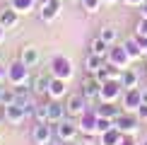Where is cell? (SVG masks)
I'll use <instances>...</instances> for the list:
<instances>
[{
    "mask_svg": "<svg viewBox=\"0 0 147 145\" xmlns=\"http://www.w3.org/2000/svg\"><path fill=\"white\" fill-rule=\"evenodd\" d=\"M0 119H3V116H0Z\"/></svg>",
    "mask_w": 147,
    "mask_h": 145,
    "instance_id": "60d3db41",
    "label": "cell"
},
{
    "mask_svg": "<svg viewBox=\"0 0 147 145\" xmlns=\"http://www.w3.org/2000/svg\"><path fill=\"white\" fill-rule=\"evenodd\" d=\"M44 3H48V0H39V5H44Z\"/></svg>",
    "mask_w": 147,
    "mask_h": 145,
    "instance_id": "f35d334b",
    "label": "cell"
},
{
    "mask_svg": "<svg viewBox=\"0 0 147 145\" xmlns=\"http://www.w3.org/2000/svg\"><path fill=\"white\" fill-rule=\"evenodd\" d=\"M138 126H140V116H138V114L123 111V114H121L118 119H116V128H121V131L125 133V136H130V133L135 131Z\"/></svg>",
    "mask_w": 147,
    "mask_h": 145,
    "instance_id": "30bf717a",
    "label": "cell"
},
{
    "mask_svg": "<svg viewBox=\"0 0 147 145\" xmlns=\"http://www.w3.org/2000/svg\"><path fill=\"white\" fill-rule=\"evenodd\" d=\"M123 46H125V51L130 53V58H133V60H140V58L145 56L142 48H140V44L135 41V36H133V39H125V41H123Z\"/></svg>",
    "mask_w": 147,
    "mask_h": 145,
    "instance_id": "cb8c5ba5",
    "label": "cell"
},
{
    "mask_svg": "<svg viewBox=\"0 0 147 145\" xmlns=\"http://www.w3.org/2000/svg\"><path fill=\"white\" fill-rule=\"evenodd\" d=\"M68 94V80H60V77H53L51 87H48V99H63Z\"/></svg>",
    "mask_w": 147,
    "mask_h": 145,
    "instance_id": "e0dca14e",
    "label": "cell"
},
{
    "mask_svg": "<svg viewBox=\"0 0 147 145\" xmlns=\"http://www.w3.org/2000/svg\"><path fill=\"white\" fill-rule=\"evenodd\" d=\"M96 119H99L96 109H94V111H89V109H87V111L80 116V121H77L80 133H96Z\"/></svg>",
    "mask_w": 147,
    "mask_h": 145,
    "instance_id": "5bb4252c",
    "label": "cell"
},
{
    "mask_svg": "<svg viewBox=\"0 0 147 145\" xmlns=\"http://www.w3.org/2000/svg\"><path fill=\"white\" fill-rule=\"evenodd\" d=\"M20 60L24 65H29V68H34V65H39L41 63V51L36 46L32 44H27V46H22L20 48Z\"/></svg>",
    "mask_w": 147,
    "mask_h": 145,
    "instance_id": "4fadbf2b",
    "label": "cell"
},
{
    "mask_svg": "<svg viewBox=\"0 0 147 145\" xmlns=\"http://www.w3.org/2000/svg\"><path fill=\"white\" fill-rule=\"evenodd\" d=\"M138 145H147V143H138Z\"/></svg>",
    "mask_w": 147,
    "mask_h": 145,
    "instance_id": "ab89813d",
    "label": "cell"
},
{
    "mask_svg": "<svg viewBox=\"0 0 147 145\" xmlns=\"http://www.w3.org/2000/svg\"><path fill=\"white\" fill-rule=\"evenodd\" d=\"M101 5H104V0H82V7L87 12H96Z\"/></svg>",
    "mask_w": 147,
    "mask_h": 145,
    "instance_id": "83f0119b",
    "label": "cell"
},
{
    "mask_svg": "<svg viewBox=\"0 0 147 145\" xmlns=\"http://www.w3.org/2000/svg\"><path fill=\"white\" fill-rule=\"evenodd\" d=\"M104 3H106V5H111V3H116V0H104Z\"/></svg>",
    "mask_w": 147,
    "mask_h": 145,
    "instance_id": "74e56055",
    "label": "cell"
},
{
    "mask_svg": "<svg viewBox=\"0 0 147 145\" xmlns=\"http://www.w3.org/2000/svg\"><path fill=\"white\" fill-rule=\"evenodd\" d=\"M39 7H41L39 20H41V22H53V20L60 15V10H63V3H60V0H48V3L39 5Z\"/></svg>",
    "mask_w": 147,
    "mask_h": 145,
    "instance_id": "8fae6325",
    "label": "cell"
},
{
    "mask_svg": "<svg viewBox=\"0 0 147 145\" xmlns=\"http://www.w3.org/2000/svg\"><path fill=\"white\" fill-rule=\"evenodd\" d=\"M121 89H123L121 80H104V82H101L99 99H101V102H116V99L121 97Z\"/></svg>",
    "mask_w": 147,
    "mask_h": 145,
    "instance_id": "52a82bcc",
    "label": "cell"
},
{
    "mask_svg": "<svg viewBox=\"0 0 147 145\" xmlns=\"http://www.w3.org/2000/svg\"><path fill=\"white\" fill-rule=\"evenodd\" d=\"M96 114H99V116H106V119H113V121H116L123 111H121V106H116L113 102H101V106H96Z\"/></svg>",
    "mask_w": 147,
    "mask_h": 145,
    "instance_id": "ffe728a7",
    "label": "cell"
},
{
    "mask_svg": "<svg viewBox=\"0 0 147 145\" xmlns=\"http://www.w3.org/2000/svg\"><path fill=\"white\" fill-rule=\"evenodd\" d=\"M142 104V87H133L123 92V106L125 111H138V106Z\"/></svg>",
    "mask_w": 147,
    "mask_h": 145,
    "instance_id": "7c38bea8",
    "label": "cell"
},
{
    "mask_svg": "<svg viewBox=\"0 0 147 145\" xmlns=\"http://www.w3.org/2000/svg\"><path fill=\"white\" fill-rule=\"evenodd\" d=\"M142 104H147V89H142Z\"/></svg>",
    "mask_w": 147,
    "mask_h": 145,
    "instance_id": "e575fe53",
    "label": "cell"
},
{
    "mask_svg": "<svg viewBox=\"0 0 147 145\" xmlns=\"http://www.w3.org/2000/svg\"><path fill=\"white\" fill-rule=\"evenodd\" d=\"M5 77H7V68H5V65H3V63H0V82H3V80H5Z\"/></svg>",
    "mask_w": 147,
    "mask_h": 145,
    "instance_id": "1f68e13d",
    "label": "cell"
},
{
    "mask_svg": "<svg viewBox=\"0 0 147 145\" xmlns=\"http://www.w3.org/2000/svg\"><path fill=\"white\" fill-rule=\"evenodd\" d=\"M123 136H125V133L113 126L111 131H106V133H101V136H99V145H121Z\"/></svg>",
    "mask_w": 147,
    "mask_h": 145,
    "instance_id": "ac0fdd59",
    "label": "cell"
},
{
    "mask_svg": "<svg viewBox=\"0 0 147 145\" xmlns=\"http://www.w3.org/2000/svg\"><path fill=\"white\" fill-rule=\"evenodd\" d=\"M99 36H101L104 41H109V44H116V36H118V34H116V29L111 27V24H106V27H101Z\"/></svg>",
    "mask_w": 147,
    "mask_h": 145,
    "instance_id": "4316f807",
    "label": "cell"
},
{
    "mask_svg": "<svg viewBox=\"0 0 147 145\" xmlns=\"http://www.w3.org/2000/svg\"><path fill=\"white\" fill-rule=\"evenodd\" d=\"M48 70H51L53 77H60V80H70V77L75 75V68H72L70 58H65V56H53Z\"/></svg>",
    "mask_w": 147,
    "mask_h": 145,
    "instance_id": "7a4b0ae2",
    "label": "cell"
},
{
    "mask_svg": "<svg viewBox=\"0 0 147 145\" xmlns=\"http://www.w3.org/2000/svg\"><path fill=\"white\" fill-rule=\"evenodd\" d=\"M53 136H56V128H53L48 121H36L34 131H32V140L36 145H51Z\"/></svg>",
    "mask_w": 147,
    "mask_h": 145,
    "instance_id": "3957f363",
    "label": "cell"
},
{
    "mask_svg": "<svg viewBox=\"0 0 147 145\" xmlns=\"http://www.w3.org/2000/svg\"><path fill=\"white\" fill-rule=\"evenodd\" d=\"M113 126H116L113 119H106V116H99V119H96V133H99V136H101V133H106V131H111Z\"/></svg>",
    "mask_w": 147,
    "mask_h": 145,
    "instance_id": "484cf974",
    "label": "cell"
},
{
    "mask_svg": "<svg viewBox=\"0 0 147 145\" xmlns=\"http://www.w3.org/2000/svg\"><path fill=\"white\" fill-rule=\"evenodd\" d=\"M135 114H138V116H140V121H147V104H140Z\"/></svg>",
    "mask_w": 147,
    "mask_h": 145,
    "instance_id": "f546056e",
    "label": "cell"
},
{
    "mask_svg": "<svg viewBox=\"0 0 147 145\" xmlns=\"http://www.w3.org/2000/svg\"><path fill=\"white\" fill-rule=\"evenodd\" d=\"M51 80H53V75H51V70L48 72H36V75L32 77V92L34 94H39V97H48V87H51Z\"/></svg>",
    "mask_w": 147,
    "mask_h": 145,
    "instance_id": "8992f818",
    "label": "cell"
},
{
    "mask_svg": "<svg viewBox=\"0 0 147 145\" xmlns=\"http://www.w3.org/2000/svg\"><path fill=\"white\" fill-rule=\"evenodd\" d=\"M135 34H145L147 36V17H140V22L135 27Z\"/></svg>",
    "mask_w": 147,
    "mask_h": 145,
    "instance_id": "f1b7e54d",
    "label": "cell"
},
{
    "mask_svg": "<svg viewBox=\"0 0 147 145\" xmlns=\"http://www.w3.org/2000/svg\"><path fill=\"white\" fill-rule=\"evenodd\" d=\"M7 82L15 87V85H27L32 82V75H29V65H24L22 60H15V63L7 65Z\"/></svg>",
    "mask_w": 147,
    "mask_h": 145,
    "instance_id": "6da1fadb",
    "label": "cell"
},
{
    "mask_svg": "<svg viewBox=\"0 0 147 145\" xmlns=\"http://www.w3.org/2000/svg\"><path fill=\"white\" fill-rule=\"evenodd\" d=\"M3 36H5V27L0 24V41H3Z\"/></svg>",
    "mask_w": 147,
    "mask_h": 145,
    "instance_id": "d590c367",
    "label": "cell"
},
{
    "mask_svg": "<svg viewBox=\"0 0 147 145\" xmlns=\"http://www.w3.org/2000/svg\"><path fill=\"white\" fill-rule=\"evenodd\" d=\"M109 48H111V44L104 41L101 36L92 39V44H89V51H92V53H99V56H109Z\"/></svg>",
    "mask_w": 147,
    "mask_h": 145,
    "instance_id": "603a6c76",
    "label": "cell"
},
{
    "mask_svg": "<svg viewBox=\"0 0 147 145\" xmlns=\"http://www.w3.org/2000/svg\"><path fill=\"white\" fill-rule=\"evenodd\" d=\"M65 109H68V116H75V119H80L84 111H87V97H84L82 92L70 94L68 99H65Z\"/></svg>",
    "mask_w": 147,
    "mask_h": 145,
    "instance_id": "277c9868",
    "label": "cell"
},
{
    "mask_svg": "<svg viewBox=\"0 0 147 145\" xmlns=\"http://www.w3.org/2000/svg\"><path fill=\"white\" fill-rule=\"evenodd\" d=\"M104 58H106V56H99V53H92V51H89V56L84 58V65H87V70L92 72V75H96V72L101 70Z\"/></svg>",
    "mask_w": 147,
    "mask_h": 145,
    "instance_id": "44dd1931",
    "label": "cell"
},
{
    "mask_svg": "<svg viewBox=\"0 0 147 145\" xmlns=\"http://www.w3.org/2000/svg\"><path fill=\"white\" fill-rule=\"evenodd\" d=\"M121 75H123V68H118L116 63H111V60H106V63L101 65V70L96 72V77L104 82V80H121Z\"/></svg>",
    "mask_w": 147,
    "mask_h": 145,
    "instance_id": "9a60e30c",
    "label": "cell"
},
{
    "mask_svg": "<svg viewBox=\"0 0 147 145\" xmlns=\"http://www.w3.org/2000/svg\"><path fill=\"white\" fill-rule=\"evenodd\" d=\"M80 136V126L72 123V121H60V123H56V138L58 140H65V143H72L75 138Z\"/></svg>",
    "mask_w": 147,
    "mask_h": 145,
    "instance_id": "5b68a950",
    "label": "cell"
},
{
    "mask_svg": "<svg viewBox=\"0 0 147 145\" xmlns=\"http://www.w3.org/2000/svg\"><path fill=\"white\" fill-rule=\"evenodd\" d=\"M34 3L36 0H10V5L20 12V15H29V12L34 10Z\"/></svg>",
    "mask_w": 147,
    "mask_h": 145,
    "instance_id": "d4e9b609",
    "label": "cell"
},
{
    "mask_svg": "<svg viewBox=\"0 0 147 145\" xmlns=\"http://www.w3.org/2000/svg\"><path fill=\"white\" fill-rule=\"evenodd\" d=\"M51 145H65V140H58V143H51Z\"/></svg>",
    "mask_w": 147,
    "mask_h": 145,
    "instance_id": "8d00e7d4",
    "label": "cell"
},
{
    "mask_svg": "<svg viewBox=\"0 0 147 145\" xmlns=\"http://www.w3.org/2000/svg\"><path fill=\"white\" fill-rule=\"evenodd\" d=\"M17 20H20V12H17L15 7H5V10H0V24H3L5 29H12L17 24Z\"/></svg>",
    "mask_w": 147,
    "mask_h": 145,
    "instance_id": "d6986e66",
    "label": "cell"
},
{
    "mask_svg": "<svg viewBox=\"0 0 147 145\" xmlns=\"http://www.w3.org/2000/svg\"><path fill=\"white\" fill-rule=\"evenodd\" d=\"M140 10H142V17H147V3H145V5H140Z\"/></svg>",
    "mask_w": 147,
    "mask_h": 145,
    "instance_id": "836d02e7",
    "label": "cell"
},
{
    "mask_svg": "<svg viewBox=\"0 0 147 145\" xmlns=\"http://www.w3.org/2000/svg\"><path fill=\"white\" fill-rule=\"evenodd\" d=\"M109 60H111V63H116V65H118V68H128V63H130V53H128L125 51V46L123 44H121V46H116V44H111V48H109V56H106Z\"/></svg>",
    "mask_w": 147,
    "mask_h": 145,
    "instance_id": "ba28073f",
    "label": "cell"
},
{
    "mask_svg": "<svg viewBox=\"0 0 147 145\" xmlns=\"http://www.w3.org/2000/svg\"><path fill=\"white\" fill-rule=\"evenodd\" d=\"M46 111H48V123H60L68 114V109L60 99H48L46 102Z\"/></svg>",
    "mask_w": 147,
    "mask_h": 145,
    "instance_id": "9c48e42d",
    "label": "cell"
},
{
    "mask_svg": "<svg viewBox=\"0 0 147 145\" xmlns=\"http://www.w3.org/2000/svg\"><path fill=\"white\" fill-rule=\"evenodd\" d=\"M147 0H125V5H145Z\"/></svg>",
    "mask_w": 147,
    "mask_h": 145,
    "instance_id": "d6a6232c",
    "label": "cell"
},
{
    "mask_svg": "<svg viewBox=\"0 0 147 145\" xmlns=\"http://www.w3.org/2000/svg\"><path fill=\"white\" fill-rule=\"evenodd\" d=\"M121 85H123V89H133V87H140V80H138V72L125 68L123 75H121Z\"/></svg>",
    "mask_w": 147,
    "mask_h": 145,
    "instance_id": "7402d4cb",
    "label": "cell"
},
{
    "mask_svg": "<svg viewBox=\"0 0 147 145\" xmlns=\"http://www.w3.org/2000/svg\"><path fill=\"white\" fill-rule=\"evenodd\" d=\"M121 145H138L135 140H133L130 136H123V140H121Z\"/></svg>",
    "mask_w": 147,
    "mask_h": 145,
    "instance_id": "4dcf8cb0",
    "label": "cell"
},
{
    "mask_svg": "<svg viewBox=\"0 0 147 145\" xmlns=\"http://www.w3.org/2000/svg\"><path fill=\"white\" fill-rule=\"evenodd\" d=\"M99 92H101V80L96 75H92L82 82V94L87 99H99Z\"/></svg>",
    "mask_w": 147,
    "mask_h": 145,
    "instance_id": "2e32d148",
    "label": "cell"
}]
</instances>
